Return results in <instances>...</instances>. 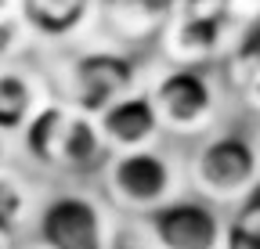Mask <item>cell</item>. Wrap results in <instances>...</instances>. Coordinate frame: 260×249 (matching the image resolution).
<instances>
[{"label":"cell","instance_id":"cell-1","mask_svg":"<svg viewBox=\"0 0 260 249\" xmlns=\"http://www.w3.org/2000/svg\"><path fill=\"white\" fill-rule=\"evenodd\" d=\"M191 192L213 206H239L260 184V141L242 130H210L188 159Z\"/></svg>","mask_w":260,"mask_h":249},{"label":"cell","instance_id":"cell-2","mask_svg":"<svg viewBox=\"0 0 260 249\" xmlns=\"http://www.w3.org/2000/svg\"><path fill=\"white\" fill-rule=\"evenodd\" d=\"M105 195L126 213H155L181 195V166L162 148L116 152L102 170Z\"/></svg>","mask_w":260,"mask_h":249},{"label":"cell","instance_id":"cell-3","mask_svg":"<svg viewBox=\"0 0 260 249\" xmlns=\"http://www.w3.org/2000/svg\"><path fill=\"white\" fill-rule=\"evenodd\" d=\"M148 94L155 101L162 134L174 137H206L220 109V90L213 76L191 65H170L148 87Z\"/></svg>","mask_w":260,"mask_h":249},{"label":"cell","instance_id":"cell-4","mask_svg":"<svg viewBox=\"0 0 260 249\" xmlns=\"http://www.w3.org/2000/svg\"><path fill=\"white\" fill-rule=\"evenodd\" d=\"M37 235L47 249H109L116 221L109 206L80 188L54 192L37 213Z\"/></svg>","mask_w":260,"mask_h":249},{"label":"cell","instance_id":"cell-5","mask_svg":"<svg viewBox=\"0 0 260 249\" xmlns=\"http://www.w3.org/2000/svg\"><path fill=\"white\" fill-rule=\"evenodd\" d=\"M141 90V76L134 58L116 51V47H90L80 51L69 61V76H65V101L87 116H102L109 105L119 98Z\"/></svg>","mask_w":260,"mask_h":249},{"label":"cell","instance_id":"cell-6","mask_svg":"<svg viewBox=\"0 0 260 249\" xmlns=\"http://www.w3.org/2000/svg\"><path fill=\"white\" fill-rule=\"evenodd\" d=\"M224 213L199 195H177L162 209L145 217V238L152 249H220L224 245Z\"/></svg>","mask_w":260,"mask_h":249},{"label":"cell","instance_id":"cell-7","mask_svg":"<svg viewBox=\"0 0 260 249\" xmlns=\"http://www.w3.org/2000/svg\"><path fill=\"white\" fill-rule=\"evenodd\" d=\"M232 40V25H228L224 15L213 11H188V15H174L167 33H162V44H167V58L174 65H191L203 69L213 54H220Z\"/></svg>","mask_w":260,"mask_h":249},{"label":"cell","instance_id":"cell-8","mask_svg":"<svg viewBox=\"0 0 260 249\" xmlns=\"http://www.w3.org/2000/svg\"><path fill=\"white\" fill-rule=\"evenodd\" d=\"M98 127H102L105 145L116 152H141V148H155L159 134H162V123L155 112L152 94L141 87L134 94L119 98L116 105H109L102 116H98Z\"/></svg>","mask_w":260,"mask_h":249},{"label":"cell","instance_id":"cell-9","mask_svg":"<svg viewBox=\"0 0 260 249\" xmlns=\"http://www.w3.org/2000/svg\"><path fill=\"white\" fill-rule=\"evenodd\" d=\"M98 18L105 33L126 47L148 44L167 33L170 25V0H98Z\"/></svg>","mask_w":260,"mask_h":249},{"label":"cell","instance_id":"cell-10","mask_svg":"<svg viewBox=\"0 0 260 249\" xmlns=\"http://www.w3.org/2000/svg\"><path fill=\"white\" fill-rule=\"evenodd\" d=\"M112 159V148L105 145L102 137V127L98 119L73 109L69 116V127H65V137H61V155H58V170L61 173H76V177H87V173H102Z\"/></svg>","mask_w":260,"mask_h":249},{"label":"cell","instance_id":"cell-11","mask_svg":"<svg viewBox=\"0 0 260 249\" xmlns=\"http://www.w3.org/2000/svg\"><path fill=\"white\" fill-rule=\"evenodd\" d=\"M98 0H22V18L32 37L69 40L90 22Z\"/></svg>","mask_w":260,"mask_h":249},{"label":"cell","instance_id":"cell-12","mask_svg":"<svg viewBox=\"0 0 260 249\" xmlns=\"http://www.w3.org/2000/svg\"><path fill=\"white\" fill-rule=\"evenodd\" d=\"M44 101H51L44 94L40 80L15 69V65H0V134H22L25 123L44 109Z\"/></svg>","mask_w":260,"mask_h":249},{"label":"cell","instance_id":"cell-13","mask_svg":"<svg viewBox=\"0 0 260 249\" xmlns=\"http://www.w3.org/2000/svg\"><path fill=\"white\" fill-rule=\"evenodd\" d=\"M69 116H73V105L69 101H44V109L25 123V130L18 134L22 137V148L25 155L37 166H47V170H58V155H61V137H65V127H69Z\"/></svg>","mask_w":260,"mask_h":249},{"label":"cell","instance_id":"cell-14","mask_svg":"<svg viewBox=\"0 0 260 249\" xmlns=\"http://www.w3.org/2000/svg\"><path fill=\"white\" fill-rule=\"evenodd\" d=\"M32 213V192L29 184L15 173V170H4L0 173V235L11 238Z\"/></svg>","mask_w":260,"mask_h":249},{"label":"cell","instance_id":"cell-15","mask_svg":"<svg viewBox=\"0 0 260 249\" xmlns=\"http://www.w3.org/2000/svg\"><path fill=\"white\" fill-rule=\"evenodd\" d=\"M220 249H260V184L232 209Z\"/></svg>","mask_w":260,"mask_h":249},{"label":"cell","instance_id":"cell-16","mask_svg":"<svg viewBox=\"0 0 260 249\" xmlns=\"http://www.w3.org/2000/svg\"><path fill=\"white\" fill-rule=\"evenodd\" d=\"M29 40H32V33L22 15L0 18V65H11V58H18Z\"/></svg>","mask_w":260,"mask_h":249},{"label":"cell","instance_id":"cell-17","mask_svg":"<svg viewBox=\"0 0 260 249\" xmlns=\"http://www.w3.org/2000/svg\"><path fill=\"white\" fill-rule=\"evenodd\" d=\"M109 249H152V242L145 235H134V231H116Z\"/></svg>","mask_w":260,"mask_h":249},{"label":"cell","instance_id":"cell-18","mask_svg":"<svg viewBox=\"0 0 260 249\" xmlns=\"http://www.w3.org/2000/svg\"><path fill=\"white\" fill-rule=\"evenodd\" d=\"M22 15V0H0V18H11Z\"/></svg>","mask_w":260,"mask_h":249},{"label":"cell","instance_id":"cell-19","mask_svg":"<svg viewBox=\"0 0 260 249\" xmlns=\"http://www.w3.org/2000/svg\"><path fill=\"white\" fill-rule=\"evenodd\" d=\"M8 159H11V145H8V134H0V173L8 170Z\"/></svg>","mask_w":260,"mask_h":249},{"label":"cell","instance_id":"cell-20","mask_svg":"<svg viewBox=\"0 0 260 249\" xmlns=\"http://www.w3.org/2000/svg\"><path fill=\"white\" fill-rule=\"evenodd\" d=\"M15 249H47V245H40V242H29V245H15Z\"/></svg>","mask_w":260,"mask_h":249},{"label":"cell","instance_id":"cell-21","mask_svg":"<svg viewBox=\"0 0 260 249\" xmlns=\"http://www.w3.org/2000/svg\"><path fill=\"white\" fill-rule=\"evenodd\" d=\"M0 249H11V245H8V238H4V235H0Z\"/></svg>","mask_w":260,"mask_h":249}]
</instances>
